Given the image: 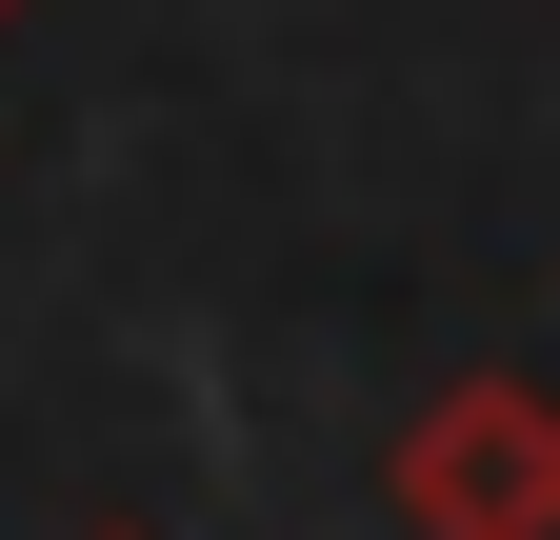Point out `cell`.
Here are the masks:
<instances>
[{"mask_svg": "<svg viewBox=\"0 0 560 540\" xmlns=\"http://www.w3.org/2000/svg\"><path fill=\"white\" fill-rule=\"evenodd\" d=\"M381 501H400V540H560V400L501 380V361L441 380L381 441Z\"/></svg>", "mask_w": 560, "mask_h": 540, "instance_id": "cell-1", "label": "cell"}, {"mask_svg": "<svg viewBox=\"0 0 560 540\" xmlns=\"http://www.w3.org/2000/svg\"><path fill=\"white\" fill-rule=\"evenodd\" d=\"M101 540H140V520H101Z\"/></svg>", "mask_w": 560, "mask_h": 540, "instance_id": "cell-2", "label": "cell"}, {"mask_svg": "<svg viewBox=\"0 0 560 540\" xmlns=\"http://www.w3.org/2000/svg\"><path fill=\"white\" fill-rule=\"evenodd\" d=\"M0 21H21V0H0Z\"/></svg>", "mask_w": 560, "mask_h": 540, "instance_id": "cell-3", "label": "cell"}]
</instances>
